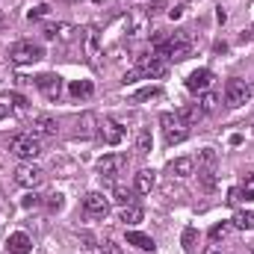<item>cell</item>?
I'll use <instances>...</instances> for the list:
<instances>
[{"label": "cell", "mask_w": 254, "mask_h": 254, "mask_svg": "<svg viewBox=\"0 0 254 254\" xmlns=\"http://www.w3.org/2000/svg\"><path fill=\"white\" fill-rule=\"evenodd\" d=\"M169 71V65L163 57H157V54H142V57H136V71H130L125 74V80H136V77H151V80H157V77H163Z\"/></svg>", "instance_id": "6da1fadb"}, {"label": "cell", "mask_w": 254, "mask_h": 254, "mask_svg": "<svg viewBox=\"0 0 254 254\" xmlns=\"http://www.w3.org/2000/svg\"><path fill=\"white\" fill-rule=\"evenodd\" d=\"M9 154H15V157L24 160V163H33V160L42 154V139L33 136V133H18V136H12V142H9Z\"/></svg>", "instance_id": "7a4b0ae2"}, {"label": "cell", "mask_w": 254, "mask_h": 254, "mask_svg": "<svg viewBox=\"0 0 254 254\" xmlns=\"http://www.w3.org/2000/svg\"><path fill=\"white\" fill-rule=\"evenodd\" d=\"M190 54H192L190 36H184V33H175L169 42H157V57H166V60L184 63V60H190Z\"/></svg>", "instance_id": "3957f363"}, {"label": "cell", "mask_w": 254, "mask_h": 254, "mask_svg": "<svg viewBox=\"0 0 254 254\" xmlns=\"http://www.w3.org/2000/svg\"><path fill=\"white\" fill-rule=\"evenodd\" d=\"M42 57H45V51H42V45H36V42H15V45L9 48V63H15V65L39 63Z\"/></svg>", "instance_id": "277c9868"}, {"label": "cell", "mask_w": 254, "mask_h": 254, "mask_svg": "<svg viewBox=\"0 0 254 254\" xmlns=\"http://www.w3.org/2000/svg\"><path fill=\"white\" fill-rule=\"evenodd\" d=\"M249 98H252V86H249L246 80H240V77L228 80V86H225V101H228V107H243V104H249Z\"/></svg>", "instance_id": "5b68a950"}, {"label": "cell", "mask_w": 254, "mask_h": 254, "mask_svg": "<svg viewBox=\"0 0 254 254\" xmlns=\"http://www.w3.org/2000/svg\"><path fill=\"white\" fill-rule=\"evenodd\" d=\"M42 181H45V172H42L39 166H33V163H21V166L15 169V184L24 187V190H36Z\"/></svg>", "instance_id": "8992f818"}, {"label": "cell", "mask_w": 254, "mask_h": 254, "mask_svg": "<svg viewBox=\"0 0 254 254\" xmlns=\"http://www.w3.org/2000/svg\"><path fill=\"white\" fill-rule=\"evenodd\" d=\"M125 166H127L125 154H107V157H101V160H98V175H101L104 181H113Z\"/></svg>", "instance_id": "52a82bcc"}, {"label": "cell", "mask_w": 254, "mask_h": 254, "mask_svg": "<svg viewBox=\"0 0 254 254\" xmlns=\"http://www.w3.org/2000/svg\"><path fill=\"white\" fill-rule=\"evenodd\" d=\"M83 210H86L89 216H95V219H104V216L110 213V198H107L104 192H86Z\"/></svg>", "instance_id": "ba28073f"}, {"label": "cell", "mask_w": 254, "mask_h": 254, "mask_svg": "<svg viewBox=\"0 0 254 254\" xmlns=\"http://www.w3.org/2000/svg\"><path fill=\"white\" fill-rule=\"evenodd\" d=\"M36 89L48 98V101H57L63 95V77L60 74H42L36 77Z\"/></svg>", "instance_id": "9c48e42d"}, {"label": "cell", "mask_w": 254, "mask_h": 254, "mask_svg": "<svg viewBox=\"0 0 254 254\" xmlns=\"http://www.w3.org/2000/svg\"><path fill=\"white\" fill-rule=\"evenodd\" d=\"M148 21H151V15H148L145 9H133V12L127 15V36H130V39H142V36L148 33Z\"/></svg>", "instance_id": "30bf717a"}, {"label": "cell", "mask_w": 254, "mask_h": 254, "mask_svg": "<svg viewBox=\"0 0 254 254\" xmlns=\"http://www.w3.org/2000/svg\"><path fill=\"white\" fill-rule=\"evenodd\" d=\"M30 133L39 136V139L57 136V133H60V125H57V119H51V116H33V119H30Z\"/></svg>", "instance_id": "8fae6325"}, {"label": "cell", "mask_w": 254, "mask_h": 254, "mask_svg": "<svg viewBox=\"0 0 254 254\" xmlns=\"http://www.w3.org/2000/svg\"><path fill=\"white\" fill-rule=\"evenodd\" d=\"M98 136H101L107 145H122V139H125V127L119 125V122H113V119H107V122L98 125Z\"/></svg>", "instance_id": "7c38bea8"}, {"label": "cell", "mask_w": 254, "mask_h": 254, "mask_svg": "<svg viewBox=\"0 0 254 254\" xmlns=\"http://www.w3.org/2000/svg\"><path fill=\"white\" fill-rule=\"evenodd\" d=\"M210 83H213V71L210 68H198V71H192L187 77V89L190 92H204Z\"/></svg>", "instance_id": "4fadbf2b"}, {"label": "cell", "mask_w": 254, "mask_h": 254, "mask_svg": "<svg viewBox=\"0 0 254 254\" xmlns=\"http://www.w3.org/2000/svg\"><path fill=\"white\" fill-rule=\"evenodd\" d=\"M83 39H86V57H89V63L98 65V57H101V33L95 27H89Z\"/></svg>", "instance_id": "5bb4252c"}, {"label": "cell", "mask_w": 254, "mask_h": 254, "mask_svg": "<svg viewBox=\"0 0 254 254\" xmlns=\"http://www.w3.org/2000/svg\"><path fill=\"white\" fill-rule=\"evenodd\" d=\"M74 27L71 24H45V39H60V42H71L74 39Z\"/></svg>", "instance_id": "9a60e30c"}, {"label": "cell", "mask_w": 254, "mask_h": 254, "mask_svg": "<svg viewBox=\"0 0 254 254\" xmlns=\"http://www.w3.org/2000/svg\"><path fill=\"white\" fill-rule=\"evenodd\" d=\"M6 246H9V254H30L33 252V243H30V237L27 234H12L9 240H6Z\"/></svg>", "instance_id": "2e32d148"}, {"label": "cell", "mask_w": 254, "mask_h": 254, "mask_svg": "<svg viewBox=\"0 0 254 254\" xmlns=\"http://www.w3.org/2000/svg\"><path fill=\"white\" fill-rule=\"evenodd\" d=\"M178 119H181V125L192 127V125H198V122L204 119V110H201L198 104H187V107L178 110Z\"/></svg>", "instance_id": "e0dca14e"}, {"label": "cell", "mask_w": 254, "mask_h": 254, "mask_svg": "<svg viewBox=\"0 0 254 254\" xmlns=\"http://www.w3.org/2000/svg\"><path fill=\"white\" fill-rule=\"evenodd\" d=\"M169 172H172L175 178H190L192 172H195V160H192V157H178V160L169 163Z\"/></svg>", "instance_id": "ac0fdd59"}, {"label": "cell", "mask_w": 254, "mask_h": 254, "mask_svg": "<svg viewBox=\"0 0 254 254\" xmlns=\"http://www.w3.org/2000/svg\"><path fill=\"white\" fill-rule=\"evenodd\" d=\"M98 133V116L95 113H83L77 119V136H95Z\"/></svg>", "instance_id": "d6986e66"}, {"label": "cell", "mask_w": 254, "mask_h": 254, "mask_svg": "<svg viewBox=\"0 0 254 254\" xmlns=\"http://www.w3.org/2000/svg\"><path fill=\"white\" fill-rule=\"evenodd\" d=\"M113 201H116L119 207L136 204V190H133V187H125V184H116V187H113Z\"/></svg>", "instance_id": "ffe728a7"}, {"label": "cell", "mask_w": 254, "mask_h": 254, "mask_svg": "<svg viewBox=\"0 0 254 254\" xmlns=\"http://www.w3.org/2000/svg\"><path fill=\"white\" fill-rule=\"evenodd\" d=\"M154 181H157L154 172H151V169H142V172L136 175V181H133V190L139 192V195H148V192L154 190Z\"/></svg>", "instance_id": "44dd1931"}, {"label": "cell", "mask_w": 254, "mask_h": 254, "mask_svg": "<svg viewBox=\"0 0 254 254\" xmlns=\"http://www.w3.org/2000/svg\"><path fill=\"white\" fill-rule=\"evenodd\" d=\"M127 243L136 246V249H142V252H154V249H157L154 240H151L148 234H139V231H127Z\"/></svg>", "instance_id": "7402d4cb"}, {"label": "cell", "mask_w": 254, "mask_h": 254, "mask_svg": "<svg viewBox=\"0 0 254 254\" xmlns=\"http://www.w3.org/2000/svg\"><path fill=\"white\" fill-rule=\"evenodd\" d=\"M119 222H125V225H139V222H142V207H139V204H127V207H122Z\"/></svg>", "instance_id": "603a6c76"}, {"label": "cell", "mask_w": 254, "mask_h": 254, "mask_svg": "<svg viewBox=\"0 0 254 254\" xmlns=\"http://www.w3.org/2000/svg\"><path fill=\"white\" fill-rule=\"evenodd\" d=\"M54 172L57 175H63V178H71V175H77V163L74 160H68V157H54Z\"/></svg>", "instance_id": "cb8c5ba5"}, {"label": "cell", "mask_w": 254, "mask_h": 254, "mask_svg": "<svg viewBox=\"0 0 254 254\" xmlns=\"http://www.w3.org/2000/svg\"><path fill=\"white\" fill-rule=\"evenodd\" d=\"M195 163H198V169H216L219 154H216L213 148H201V151H198V157H195Z\"/></svg>", "instance_id": "d4e9b609"}, {"label": "cell", "mask_w": 254, "mask_h": 254, "mask_svg": "<svg viewBox=\"0 0 254 254\" xmlns=\"http://www.w3.org/2000/svg\"><path fill=\"white\" fill-rule=\"evenodd\" d=\"M231 225L240 228V231H254V210H243V213H237V216L231 219Z\"/></svg>", "instance_id": "484cf974"}, {"label": "cell", "mask_w": 254, "mask_h": 254, "mask_svg": "<svg viewBox=\"0 0 254 254\" xmlns=\"http://www.w3.org/2000/svg\"><path fill=\"white\" fill-rule=\"evenodd\" d=\"M198 181H201V187L207 192H213L219 187V175H216V169H198Z\"/></svg>", "instance_id": "4316f807"}, {"label": "cell", "mask_w": 254, "mask_h": 254, "mask_svg": "<svg viewBox=\"0 0 254 254\" xmlns=\"http://www.w3.org/2000/svg\"><path fill=\"white\" fill-rule=\"evenodd\" d=\"M92 92H95L92 80H74L71 83V95L74 98H92Z\"/></svg>", "instance_id": "83f0119b"}, {"label": "cell", "mask_w": 254, "mask_h": 254, "mask_svg": "<svg viewBox=\"0 0 254 254\" xmlns=\"http://www.w3.org/2000/svg\"><path fill=\"white\" fill-rule=\"evenodd\" d=\"M151 145H154L151 130H145V127H142V130L136 133V151H139V154H151Z\"/></svg>", "instance_id": "f1b7e54d"}, {"label": "cell", "mask_w": 254, "mask_h": 254, "mask_svg": "<svg viewBox=\"0 0 254 254\" xmlns=\"http://www.w3.org/2000/svg\"><path fill=\"white\" fill-rule=\"evenodd\" d=\"M231 228H234L231 222H219V225H213V228H210V240H213V243H219V240H225V237L231 234Z\"/></svg>", "instance_id": "f546056e"}, {"label": "cell", "mask_w": 254, "mask_h": 254, "mask_svg": "<svg viewBox=\"0 0 254 254\" xmlns=\"http://www.w3.org/2000/svg\"><path fill=\"white\" fill-rule=\"evenodd\" d=\"M181 243H184V249L187 252H195V243H198V231L195 228H184V237H181Z\"/></svg>", "instance_id": "4dcf8cb0"}, {"label": "cell", "mask_w": 254, "mask_h": 254, "mask_svg": "<svg viewBox=\"0 0 254 254\" xmlns=\"http://www.w3.org/2000/svg\"><path fill=\"white\" fill-rule=\"evenodd\" d=\"M198 107H201V110H204V116H207V113H213V110L219 107V98H216L213 92H204V95H201V104H198Z\"/></svg>", "instance_id": "1f68e13d"}, {"label": "cell", "mask_w": 254, "mask_h": 254, "mask_svg": "<svg viewBox=\"0 0 254 254\" xmlns=\"http://www.w3.org/2000/svg\"><path fill=\"white\" fill-rule=\"evenodd\" d=\"M160 125H163V130L169 133V130L181 127V119H178V113H163V116H160Z\"/></svg>", "instance_id": "d6a6232c"}, {"label": "cell", "mask_w": 254, "mask_h": 254, "mask_svg": "<svg viewBox=\"0 0 254 254\" xmlns=\"http://www.w3.org/2000/svg\"><path fill=\"white\" fill-rule=\"evenodd\" d=\"M160 95H163V89H160V86H148V89L136 92V101H151V98H160Z\"/></svg>", "instance_id": "836d02e7"}, {"label": "cell", "mask_w": 254, "mask_h": 254, "mask_svg": "<svg viewBox=\"0 0 254 254\" xmlns=\"http://www.w3.org/2000/svg\"><path fill=\"white\" fill-rule=\"evenodd\" d=\"M45 204H48V210H54V213H57V210H63V195H60V192H51V195H45Z\"/></svg>", "instance_id": "e575fe53"}, {"label": "cell", "mask_w": 254, "mask_h": 254, "mask_svg": "<svg viewBox=\"0 0 254 254\" xmlns=\"http://www.w3.org/2000/svg\"><path fill=\"white\" fill-rule=\"evenodd\" d=\"M83 243H86L83 246V254H104V249L92 240V234H83Z\"/></svg>", "instance_id": "d590c367"}, {"label": "cell", "mask_w": 254, "mask_h": 254, "mask_svg": "<svg viewBox=\"0 0 254 254\" xmlns=\"http://www.w3.org/2000/svg\"><path fill=\"white\" fill-rule=\"evenodd\" d=\"M48 12H51V6H48V3H39L36 9H30V12H27V18H30V21H39V18H45Z\"/></svg>", "instance_id": "8d00e7d4"}, {"label": "cell", "mask_w": 254, "mask_h": 254, "mask_svg": "<svg viewBox=\"0 0 254 254\" xmlns=\"http://www.w3.org/2000/svg\"><path fill=\"white\" fill-rule=\"evenodd\" d=\"M39 204H42V195H36V192H27V195L21 198V207H27V210H30V207H39Z\"/></svg>", "instance_id": "74e56055"}, {"label": "cell", "mask_w": 254, "mask_h": 254, "mask_svg": "<svg viewBox=\"0 0 254 254\" xmlns=\"http://www.w3.org/2000/svg\"><path fill=\"white\" fill-rule=\"evenodd\" d=\"M184 139H187V130H169V133H166V142H169V145L184 142Z\"/></svg>", "instance_id": "f35d334b"}, {"label": "cell", "mask_w": 254, "mask_h": 254, "mask_svg": "<svg viewBox=\"0 0 254 254\" xmlns=\"http://www.w3.org/2000/svg\"><path fill=\"white\" fill-rule=\"evenodd\" d=\"M166 6H169V0H151V6H148L145 12H148V15H160Z\"/></svg>", "instance_id": "ab89813d"}, {"label": "cell", "mask_w": 254, "mask_h": 254, "mask_svg": "<svg viewBox=\"0 0 254 254\" xmlns=\"http://www.w3.org/2000/svg\"><path fill=\"white\" fill-rule=\"evenodd\" d=\"M240 192H243V195H246L249 201L254 198V172L249 175V178H246V184H243V190H240Z\"/></svg>", "instance_id": "60d3db41"}, {"label": "cell", "mask_w": 254, "mask_h": 254, "mask_svg": "<svg viewBox=\"0 0 254 254\" xmlns=\"http://www.w3.org/2000/svg\"><path fill=\"white\" fill-rule=\"evenodd\" d=\"M101 249H104V254H122V249H119L113 240H104V243H101Z\"/></svg>", "instance_id": "b9f144b4"}, {"label": "cell", "mask_w": 254, "mask_h": 254, "mask_svg": "<svg viewBox=\"0 0 254 254\" xmlns=\"http://www.w3.org/2000/svg\"><path fill=\"white\" fill-rule=\"evenodd\" d=\"M163 192H166V195H169V198H172V195H178V198H181V195H184V190H181V187H175V184H172V181H169V184H166V187H163Z\"/></svg>", "instance_id": "7bdbcfd3"}, {"label": "cell", "mask_w": 254, "mask_h": 254, "mask_svg": "<svg viewBox=\"0 0 254 254\" xmlns=\"http://www.w3.org/2000/svg\"><path fill=\"white\" fill-rule=\"evenodd\" d=\"M240 201H243V192H240V190H231V192H228V204H231V207H237Z\"/></svg>", "instance_id": "ee69618b"}, {"label": "cell", "mask_w": 254, "mask_h": 254, "mask_svg": "<svg viewBox=\"0 0 254 254\" xmlns=\"http://www.w3.org/2000/svg\"><path fill=\"white\" fill-rule=\"evenodd\" d=\"M181 15H184V6H175V9H169V18H172V21H178Z\"/></svg>", "instance_id": "f6af8a7d"}, {"label": "cell", "mask_w": 254, "mask_h": 254, "mask_svg": "<svg viewBox=\"0 0 254 254\" xmlns=\"http://www.w3.org/2000/svg\"><path fill=\"white\" fill-rule=\"evenodd\" d=\"M12 104H15V107H18V110H27V101H24V98H21V95H12Z\"/></svg>", "instance_id": "bcb514c9"}, {"label": "cell", "mask_w": 254, "mask_h": 254, "mask_svg": "<svg viewBox=\"0 0 254 254\" xmlns=\"http://www.w3.org/2000/svg\"><path fill=\"white\" fill-rule=\"evenodd\" d=\"M204 254H222V246H216V243H213V246H207V249H204Z\"/></svg>", "instance_id": "7dc6e473"}, {"label": "cell", "mask_w": 254, "mask_h": 254, "mask_svg": "<svg viewBox=\"0 0 254 254\" xmlns=\"http://www.w3.org/2000/svg\"><path fill=\"white\" fill-rule=\"evenodd\" d=\"M9 116V104H0V119H6Z\"/></svg>", "instance_id": "c3c4849f"}, {"label": "cell", "mask_w": 254, "mask_h": 254, "mask_svg": "<svg viewBox=\"0 0 254 254\" xmlns=\"http://www.w3.org/2000/svg\"><path fill=\"white\" fill-rule=\"evenodd\" d=\"M6 24H9V18H6V12H3V9H0V30H3V27H6Z\"/></svg>", "instance_id": "681fc988"}, {"label": "cell", "mask_w": 254, "mask_h": 254, "mask_svg": "<svg viewBox=\"0 0 254 254\" xmlns=\"http://www.w3.org/2000/svg\"><path fill=\"white\" fill-rule=\"evenodd\" d=\"M249 252H252V254H254V243H249Z\"/></svg>", "instance_id": "f907efd6"}, {"label": "cell", "mask_w": 254, "mask_h": 254, "mask_svg": "<svg viewBox=\"0 0 254 254\" xmlns=\"http://www.w3.org/2000/svg\"><path fill=\"white\" fill-rule=\"evenodd\" d=\"M249 33H252V39H254V27H252V30H249Z\"/></svg>", "instance_id": "816d5d0a"}]
</instances>
